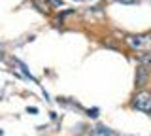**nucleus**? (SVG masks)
I'll return each mask as SVG.
<instances>
[{"label": "nucleus", "instance_id": "1", "mask_svg": "<svg viewBox=\"0 0 151 136\" xmlns=\"http://www.w3.org/2000/svg\"><path fill=\"white\" fill-rule=\"evenodd\" d=\"M127 45H129L130 49H134V51L147 53V51H151V32L127 36Z\"/></svg>", "mask_w": 151, "mask_h": 136}, {"label": "nucleus", "instance_id": "2", "mask_svg": "<svg viewBox=\"0 0 151 136\" xmlns=\"http://www.w3.org/2000/svg\"><path fill=\"white\" fill-rule=\"evenodd\" d=\"M132 108L151 115V93H145V91L136 93L134 98H132Z\"/></svg>", "mask_w": 151, "mask_h": 136}, {"label": "nucleus", "instance_id": "3", "mask_svg": "<svg viewBox=\"0 0 151 136\" xmlns=\"http://www.w3.org/2000/svg\"><path fill=\"white\" fill-rule=\"evenodd\" d=\"M91 136H113V132L108 127H102V125H96V127H93L91 129V132H89Z\"/></svg>", "mask_w": 151, "mask_h": 136}, {"label": "nucleus", "instance_id": "4", "mask_svg": "<svg viewBox=\"0 0 151 136\" xmlns=\"http://www.w3.org/2000/svg\"><path fill=\"white\" fill-rule=\"evenodd\" d=\"M145 81H147V66H140L138 78H136V85H138V87H144Z\"/></svg>", "mask_w": 151, "mask_h": 136}, {"label": "nucleus", "instance_id": "5", "mask_svg": "<svg viewBox=\"0 0 151 136\" xmlns=\"http://www.w3.org/2000/svg\"><path fill=\"white\" fill-rule=\"evenodd\" d=\"M115 2H119V4H136L138 0H115Z\"/></svg>", "mask_w": 151, "mask_h": 136}, {"label": "nucleus", "instance_id": "6", "mask_svg": "<svg viewBox=\"0 0 151 136\" xmlns=\"http://www.w3.org/2000/svg\"><path fill=\"white\" fill-rule=\"evenodd\" d=\"M89 115H91V117H96L98 115V110H96V108H94V110H89Z\"/></svg>", "mask_w": 151, "mask_h": 136}]
</instances>
